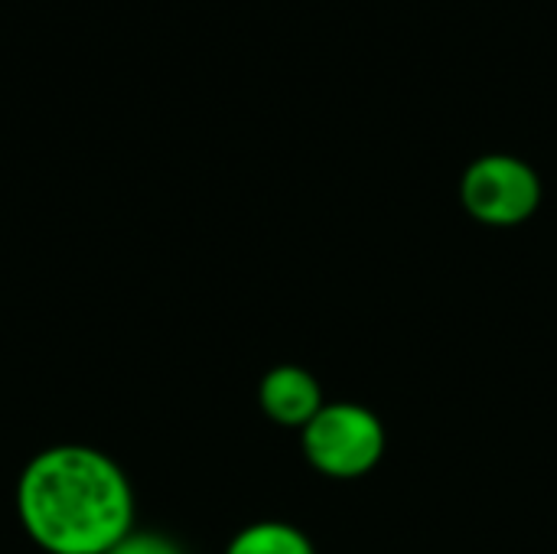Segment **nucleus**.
<instances>
[{
  "mask_svg": "<svg viewBox=\"0 0 557 554\" xmlns=\"http://www.w3.org/2000/svg\"><path fill=\"white\" fill-rule=\"evenodd\" d=\"M460 196L476 222L503 229L535 216L542 202V180L525 160L509 153H490L467 167Z\"/></svg>",
  "mask_w": 557,
  "mask_h": 554,
  "instance_id": "obj_3",
  "label": "nucleus"
},
{
  "mask_svg": "<svg viewBox=\"0 0 557 554\" xmlns=\"http://www.w3.org/2000/svg\"><path fill=\"white\" fill-rule=\"evenodd\" d=\"M225 554H317L310 539L287 522H255L242 529Z\"/></svg>",
  "mask_w": 557,
  "mask_h": 554,
  "instance_id": "obj_5",
  "label": "nucleus"
},
{
  "mask_svg": "<svg viewBox=\"0 0 557 554\" xmlns=\"http://www.w3.org/2000/svg\"><path fill=\"white\" fill-rule=\"evenodd\" d=\"M258 402H261L264 415L274 424H281V428H300V431L326 405L317 376L307 372V369H300V366H277V369H271L261 379Z\"/></svg>",
  "mask_w": 557,
  "mask_h": 554,
  "instance_id": "obj_4",
  "label": "nucleus"
},
{
  "mask_svg": "<svg viewBox=\"0 0 557 554\" xmlns=\"http://www.w3.org/2000/svg\"><path fill=\"white\" fill-rule=\"evenodd\" d=\"M26 535L49 554H108L134 532L127 473L101 451L59 444L36 454L16 487Z\"/></svg>",
  "mask_w": 557,
  "mask_h": 554,
  "instance_id": "obj_1",
  "label": "nucleus"
},
{
  "mask_svg": "<svg viewBox=\"0 0 557 554\" xmlns=\"http://www.w3.org/2000/svg\"><path fill=\"white\" fill-rule=\"evenodd\" d=\"M108 554H186L173 539L157 535V532H131L121 539Z\"/></svg>",
  "mask_w": 557,
  "mask_h": 554,
  "instance_id": "obj_6",
  "label": "nucleus"
},
{
  "mask_svg": "<svg viewBox=\"0 0 557 554\" xmlns=\"http://www.w3.org/2000/svg\"><path fill=\"white\" fill-rule=\"evenodd\" d=\"M304 454L323 477L359 480L379 467L385 454V428L375 411L352 402H333L304 428Z\"/></svg>",
  "mask_w": 557,
  "mask_h": 554,
  "instance_id": "obj_2",
  "label": "nucleus"
}]
</instances>
